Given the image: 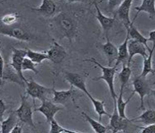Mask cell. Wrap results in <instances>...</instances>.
I'll return each instance as SVG.
<instances>
[{
  "label": "cell",
  "instance_id": "9c48e42d",
  "mask_svg": "<svg viewBox=\"0 0 155 133\" xmlns=\"http://www.w3.org/2000/svg\"><path fill=\"white\" fill-rule=\"evenodd\" d=\"M63 108L60 106H58L55 103L48 99L44 100L42 102V104L39 107H38L34 110L35 112H39L44 115L48 122H51L53 120H54V116L59 111H62Z\"/></svg>",
  "mask_w": 155,
  "mask_h": 133
},
{
  "label": "cell",
  "instance_id": "30bf717a",
  "mask_svg": "<svg viewBox=\"0 0 155 133\" xmlns=\"http://www.w3.org/2000/svg\"><path fill=\"white\" fill-rule=\"evenodd\" d=\"M64 78L68 83L74 87H77L78 89L81 90L83 92H84L87 96L90 93L88 92L87 86H86V79L81 74L71 72H65L64 73Z\"/></svg>",
  "mask_w": 155,
  "mask_h": 133
},
{
  "label": "cell",
  "instance_id": "2e32d148",
  "mask_svg": "<svg viewBox=\"0 0 155 133\" xmlns=\"http://www.w3.org/2000/svg\"><path fill=\"white\" fill-rule=\"evenodd\" d=\"M74 93V86H71L69 89L66 90V91H57V90H55L54 82V86L52 87V94H53V102L55 103V104L66 105L68 102L73 97Z\"/></svg>",
  "mask_w": 155,
  "mask_h": 133
},
{
  "label": "cell",
  "instance_id": "4dcf8cb0",
  "mask_svg": "<svg viewBox=\"0 0 155 133\" xmlns=\"http://www.w3.org/2000/svg\"><path fill=\"white\" fill-rule=\"evenodd\" d=\"M22 70H23V73H24V71H28V70H29V71L34 72L35 74H38V70L37 69L35 63H33L29 58H28L27 57H25L24 61H23V64H22Z\"/></svg>",
  "mask_w": 155,
  "mask_h": 133
},
{
  "label": "cell",
  "instance_id": "4316f807",
  "mask_svg": "<svg viewBox=\"0 0 155 133\" xmlns=\"http://www.w3.org/2000/svg\"><path fill=\"white\" fill-rule=\"evenodd\" d=\"M82 116H84L85 120L88 122L90 126H92L93 130L94 131L95 133H106V131H108V126H104L103 124L100 123V122L95 121L93 118H91L90 116H88L87 113H85L84 112H82Z\"/></svg>",
  "mask_w": 155,
  "mask_h": 133
},
{
  "label": "cell",
  "instance_id": "f35d334b",
  "mask_svg": "<svg viewBox=\"0 0 155 133\" xmlns=\"http://www.w3.org/2000/svg\"><path fill=\"white\" fill-rule=\"evenodd\" d=\"M151 94L153 96V97H154V99H155V90H152Z\"/></svg>",
  "mask_w": 155,
  "mask_h": 133
},
{
  "label": "cell",
  "instance_id": "9a60e30c",
  "mask_svg": "<svg viewBox=\"0 0 155 133\" xmlns=\"http://www.w3.org/2000/svg\"><path fill=\"white\" fill-rule=\"evenodd\" d=\"M94 4L95 9H96V12H97L96 18L98 19V21L100 23L102 28L104 30V33H105V36L107 37L109 30L114 27V24L115 23V18H109V17L105 16L104 14L102 13L100 8H99L98 3L96 2H94Z\"/></svg>",
  "mask_w": 155,
  "mask_h": 133
},
{
  "label": "cell",
  "instance_id": "d6a6232c",
  "mask_svg": "<svg viewBox=\"0 0 155 133\" xmlns=\"http://www.w3.org/2000/svg\"><path fill=\"white\" fill-rule=\"evenodd\" d=\"M122 1H117V0H111V1H108L107 2V10L108 12H113L116 7L119 6L121 4Z\"/></svg>",
  "mask_w": 155,
  "mask_h": 133
},
{
  "label": "cell",
  "instance_id": "8d00e7d4",
  "mask_svg": "<svg viewBox=\"0 0 155 133\" xmlns=\"http://www.w3.org/2000/svg\"><path fill=\"white\" fill-rule=\"evenodd\" d=\"M10 133H23V128L19 125H16L14 129L11 131Z\"/></svg>",
  "mask_w": 155,
  "mask_h": 133
},
{
  "label": "cell",
  "instance_id": "ab89813d",
  "mask_svg": "<svg viewBox=\"0 0 155 133\" xmlns=\"http://www.w3.org/2000/svg\"><path fill=\"white\" fill-rule=\"evenodd\" d=\"M2 84H3V83L0 82V88H1V86H2Z\"/></svg>",
  "mask_w": 155,
  "mask_h": 133
},
{
  "label": "cell",
  "instance_id": "ffe728a7",
  "mask_svg": "<svg viewBox=\"0 0 155 133\" xmlns=\"http://www.w3.org/2000/svg\"><path fill=\"white\" fill-rule=\"evenodd\" d=\"M127 33H128V35H129V39L134 40V41H137L138 43H141L142 44L144 45L145 47H146L147 50L148 51V53L151 52V48H150L148 45V38L145 37L144 36H143L141 33H139V31L134 26V23H132L131 26L129 27V29L127 31Z\"/></svg>",
  "mask_w": 155,
  "mask_h": 133
},
{
  "label": "cell",
  "instance_id": "83f0119b",
  "mask_svg": "<svg viewBox=\"0 0 155 133\" xmlns=\"http://www.w3.org/2000/svg\"><path fill=\"white\" fill-rule=\"evenodd\" d=\"M26 50H27L26 57L35 64H40L45 60H48V57L46 53H39V52H35L30 49Z\"/></svg>",
  "mask_w": 155,
  "mask_h": 133
},
{
  "label": "cell",
  "instance_id": "f546056e",
  "mask_svg": "<svg viewBox=\"0 0 155 133\" xmlns=\"http://www.w3.org/2000/svg\"><path fill=\"white\" fill-rule=\"evenodd\" d=\"M153 51H152L150 53H148V57L147 58L143 60V70L140 74V76L146 78V76H148L149 73H153L154 71L153 69L152 66V59H153Z\"/></svg>",
  "mask_w": 155,
  "mask_h": 133
},
{
  "label": "cell",
  "instance_id": "b9f144b4",
  "mask_svg": "<svg viewBox=\"0 0 155 133\" xmlns=\"http://www.w3.org/2000/svg\"><path fill=\"white\" fill-rule=\"evenodd\" d=\"M0 79H1V75H0Z\"/></svg>",
  "mask_w": 155,
  "mask_h": 133
},
{
  "label": "cell",
  "instance_id": "ac0fdd59",
  "mask_svg": "<svg viewBox=\"0 0 155 133\" xmlns=\"http://www.w3.org/2000/svg\"><path fill=\"white\" fill-rule=\"evenodd\" d=\"M134 9L137 11V13H136L134 20L132 21L133 23H134L136 18L141 12L147 13L150 18L155 19V1L153 0H143V1H142L140 6L135 7Z\"/></svg>",
  "mask_w": 155,
  "mask_h": 133
},
{
  "label": "cell",
  "instance_id": "603a6c76",
  "mask_svg": "<svg viewBox=\"0 0 155 133\" xmlns=\"http://www.w3.org/2000/svg\"><path fill=\"white\" fill-rule=\"evenodd\" d=\"M18 116L16 113L13 112L10 114L7 119L4 120L1 122V133H10L16 125H18Z\"/></svg>",
  "mask_w": 155,
  "mask_h": 133
},
{
  "label": "cell",
  "instance_id": "8fae6325",
  "mask_svg": "<svg viewBox=\"0 0 155 133\" xmlns=\"http://www.w3.org/2000/svg\"><path fill=\"white\" fill-rule=\"evenodd\" d=\"M46 53L48 57V60L55 64L61 63L67 57V52L64 47L61 46L54 39L53 40V44L50 47V49L47 51Z\"/></svg>",
  "mask_w": 155,
  "mask_h": 133
},
{
  "label": "cell",
  "instance_id": "3957f363",
  "mask_svg": "<svg viewBox=\"0 0 155 133\" xmlns=\"http://www.w3.org/2000/svg\"><path fill=\"white\" fill-rule=\"evenodd\" d=\"M14 112L16 113L18 120L22 122L27 124L33 128H35L33 119V109L30 102L28 101L26 96H21V104Z\"/></svg>",
  "mask_w": 155,
  "mask_h": 133
},
{
  "label": "cell",
  "instance_id": "7a4b0ae2",
  "mask_svg": "<svg viewBox=\"0 0 155 133\" xmlns=\"http://www.w3.org/2000/svg\"><path fill=\"white\" fill-rule=\"evenodd\" d=\"M85 62H90L95 64L96 66H98L100 69L102 70V76H98L94 78V81H98V80H104L105 83H107L108 88H109V92H110V95L113 101H114V106H116V103H117V94L115 92L114 90V76L118 69V65L115 64L114 66H104L101 65L100 63H98L94 58H88V59H85Z\"/></svg>",
  "mask_w": 155,
  "mask_h": 133
},
{
  "label": "cell",
  "instance_id": "836d02e7",
  "mask_svg": "<svg viewBox=\"0 0 155 133\" xmlns=\"http://www.w3.org/2000/svg\"><path fill=\"white\" fill-rule=\"evenodd\" d=\"M6 110H7L6 104L4 103V100L0 99V122H4V116Z\"/></svg>",
  "mask_w": 155,
  "mask_h": 133
},
{
  "label": "cell",
  "instance_id": "74e56055",
  "mask_svg": "<svg viewBox=\"0 0 155 133\" xmlns=\"http://www.w3.org/2000/svg\"><path fill=\"white\" fill-rule=\"evenodd\" d=\"M64 133H82V132H78V131H72V130L65 129V131H64Z\"/></svg>",
  "mask_w": 155,
  "mask_h": 133
},
{
  "label": "cell",
  "instance_id": "4fadbf2b",
  "mask_svg": "<svg viewBox=\"0 0 155 133\" xmlns=\"http://www.w3.org/2000/svg\"><path fill=\"white\" fill-rule=\"evenodd\" d=\"M128 60L127 62V65L130 66V63L133 59V57L135 55H140L143 57V59L147 58L148 57V53H147V48L145 47L143 44L141 43H138L134 40L129 39L128 40Z\"/></svg>",
  "mask_w": 155,
  "mask_h": 133
},
{
  "label": "cell",
  "instance_id": "5bb4252c",
  "mask_svg": "<svg viewBox=\"0 0 155 133\" xmlns=\"http://www.w3.org/2000/svg\"><path fill=\"white\" fill-rule=\"evenodd\" d=\"M102 52L108 60V66H112V64L118 59V47L109 40L108 37H106V43L100 45Z\"/></svg>",
  "mask_w": 155,
  "mask_h": 133
},
{
  "label": "cell",
  "instance_id": "60d3db41",
  "mask_svg": "<svg viewBox=\"0 0 155 133\" xmlns=\"http://www.w3.org/2000/svg\"><path fill=\"white\" fill-rule=\"evenodd\" d=\"M0 130H1V122H0Z\"/></svg>",
  "mask_w": 155,
  "mask_h": 133
},
{
  "label": "cell",
  "instance_id": "484cf974",
  "mask_svg": "<svg viewBox=\"0 0 155 133\" xmlns=\"http://www.w3.org/2000/svg\"><path fill=\"white\" fill-rule=\"evenodd\" d=\"M88 97L90 99V101L93 103V106L94 107V110L96 112L98 113V117H99V122L101 121L102 119V116L105 115V116H108L110 117V114H108L106 111H105V104L104 102H103V101H99V100L95 99L93 97L91 94H89L88 96Z\"/></svg>",
  "mask_w": 155,
  "mask_h": 133
},
{
  "label": "cell",
  "instance_id": "d4e9b609",
  "mask_svg": "<svg viewBox=\"0 0 155 133\" xmlns=\"http://www.w3.org/2000/svg\"><path fill=\"white\" fill-rule=\"evenodd\" d=\"M132 74V70L130 66L126 65L125 63H123V67L120 73L118 74V79L120 82V90L124 91L125 86L128 84V81L130 79Z\"/></svg>",
  "mask_w": 155,
  "mask_h": 133
},
{
  "label": "cell",
  "instance_id": "52a82bcc",
  "mask_svg": "<svg viewBox=\"0 0 155 133\" xmlns=\"http://www.w3.org/2000/svg\"><path fill=\"white\" fill-rule=\"evenodd\" d=\"M26 54H27V50L26 49H18V48L13 47L10 63L11 66L14 67V69L17 72L22 81H24L25 83H27L28 81L26 79V77L24 76V73H23L22 64H23L24 57H26Z\"/></svg>",
  "mask_w": 155,
  "mask_h": 133
},
{
  "label": "cell",
  "instance_id": "d6986e66",
  "mask_svg": "<svg viewBox=\"0 0 155 133\" xmlns=\"http://www.w3.org/2000/svg\"><path fill=\"white\" fill-rule=\"evenodd\" d=\"M2 80H3V82H4V80H8L10 82H13V83H18V85H20L23 87H24V86H26V83H24V81H22V79L19 77L17 72L10 65V63L5 64L4 70V75H3V79Z\"/></svg>",
  "mask_w": 155,
  "mask_h": 133
},
{
  "label": "cell",
  "instance_id": "7402d4cb",
  "mask_svg": "<svg viewBox=\"0 0 155 133\" xmlns=\"http://www.w3.org/2000/svg\"><path fill=\"white\" fill-rule=\"evenodd\" d=\"M128 40H129V35L127 33L126 38L124 42L122 43L120 46L118 47V59L116 61L115 64L119 65L120 63H125L126 61L128 60Z\"/></svg>",
  "mask_w": 155,
  "mask_h": 133
},
{
  "label": "cell",
  "instance_id": "1f68e13d",
  "mask_svg": "<svg viewBox=\"0 0 155 133\" xmlns=\"http://www.w3.org/2000/svg\"><path fill=\"white\" fill-rule=\"evenodd\" d=\"M64 131H65V128L62 127L55 120H53L50 122V131H49V133H64Z\"/></svg>",
  "mask_w": 155,
  "mask_h": 133
},
{
  "label": "cell",
  "instance_id": "f1b7e54d",
  "mask_svg": "<svg viewBox=\"0 0 155 133\" xmlns=\"http://www.w3.org/2000/svg\"><path fill=\"white\" fill-rule=\"evenodd\" d=\"M19 20V15L17 13H8L1 17L0 23L5 26H14Z\"/></svg>",
  "mask_w": 155,
  "mask_h": 133
},
{
  "label": "cell",
  "instance_id": "8992f818",
  "mask_svg": "<svg viewBox=\"0 0 155 133\" xmlns=\"http://www.w3.org/2000/svg\"><path fill=\"white\" fill-rule=\"evenodd\" d=\"M133 86L134 88V92L138 93L140 96V109L144 110V97L151 94V88L146 79L140 75L134 76L133 80Z\"/></svg>",
  "mask_w": 155,
  "mask_h": 133
},
{
  "label": "cell",
  "instance_id": "44dd1931",
  "mask_svg": "<svg viewBox=\"0 0 155 133\" xmlns=\"http://www.w3.org/2000/svg\"><path fill=\"white\" fill-rule=\"evenodd\" d=\"M123 94H124V91H121V90H120L119 95H118V97H117V103H116V105H117V111H118V113L119 116H121V117H123V118L127 119L128 117L126 116L125 109H126V106L128 105V103L129 102L130 100L134 97L135 92L133 91L132 94L128 96V98L126 100V101H124V98H123Z\"/></svg>",
  "mask_w": 155,
  "mask_h": 133
},
{
  "label": "cell",
  "instance_id": "6da1fadb",
  "mask_svg": "<svg viewBox=\"0 0 155 133\" xmlns=\"http://www.w3.org/2000/svg\"><path fill=\"white\" fill-rule=\"evenodd\" d=\"M49 27L59 39L66 37L71 43L77 37V20L69 13L61 12L56 14L50 19Z\"/></svg>",
  "mask_w": 155,
  "mask_h": 133
},
{
  "label": "cell",
  "instance_id": "7c38bea8",
  "mask_svg": "<svg viewBox=\"0 0 155 133\" xmlns=\"http://www.w3.org/2000/svg\"><path fill=\"white\" fill-rule=\"evenodd\" d=\"M132 3H133L132 0L122 1L121 4L118 6L117 11H116L118 18L124 23L127 31L129 29V27L131 26V24L133 23V22L130 21V17H129Z\"/></svg>",
  "mask_w": 155,
  "mask_h": 133
},
{
  "label": "cell",
  "instance_id": "cb8c5ba5",
  "mask_svg": "<svg viewBox=\"0 0 155 133\" xmlns=\"http://www.w3.org/2000/svg\"><path fill=\"white\" fill-rule=\"evenodd\" d=\"M131 122H140L147 126L153 125L155 124V111L153 109L147 110L139 116L131 120Z\"/></svg>",
  "mask_w": 155,
  "mask_h": 133
},
{
  "label": "cell",
  "instance_id": "ba28073f",
  "mask_svg": "<svg viewBox=\"0 0 155 133\" xmlns=\"http://www.w3.org/2000/svg\"><path fill=\"white\" fill-rule=\"evenodd\" d=\"M110 122H109V126H108V130H111L112 133H117L118 131H126L128 128V123L131 121L127 118H123L118 115V111H117V106H114V113L110 116Z\"/></svg>",
  "mask_w": 155,
  "mask_h": 133
},
{
  "label": "cell",
  "instance_id": "277c9868",
  "mask_svg": "<svg viewBox=\"0 0 155 133\" xmlns=\"http://www.w3.org/2000/svg\"><path fill=\"white\" fill-rule=\"evenodd\" d=\"M51 92L52 88L42 86L34 80L31 79V81H28L26 83V93L34 100L38 99L43 102L44 100L48 99L47 96Z\"/></svg>",
  "mask_w": 155,
  "mask_h": 133
},
{
  "label": "cell",
  "instance_id": "5b68a950",
  "mask_svg": "<svg viewBox=\"0 0 155 133\" xmlns=\"http://www.w3.org/2000/svg\"><path fill=\"white\" fill-rule=\"evenodd\" d=\"M0 34L24 42H29L32 39V36L30 34L20 27H16L15 25L5 26L1 23H0Z\"/></svg>",
  "mask_w": 155,
  "mask_h": 133
},
{
  "label": "cell",
  "instance_id": "e0dca14e",
  "mask_svg": "<svg viewBox=\"0 0 155 133\" xmlns=\"http://www.w3.org/2000/svg\"><path fill=\"white\" fill-rule=\"evenodd\" d=\"M38 13H40L43 16L47 18H53L55 16V13L57 11V5L52 0H43L40 6L38 8H31Z\"/></svg>",
  "mask_w": 155,
  "mask_h": 133
},
{
  "label": "cell",
  "instance_id": "d590c367",
  "mask_svg": "<svg viewBox=\"0 0 155 133\" xmlns=\"http://www.w3.org/2000/svg\"><path fill=\"white\" fill-rule=\"evenodd\" d=\"M148 42H151L152 44H153V47H152V51L154 52L155 50V30H153L151 32H149V37H148Z\"/></svg>",
  "mask_w": 155,
  "mask_h": 133
},
{
  "label": "cell",
  "instance_id": "e575fe53",
  "mask_svg": "<svg viewBox=\"0 0 155 133\" xmlns=\"http://www.w3.org/2000/svg\"><path fill=\"white\" fill-rule=\"evenodd\" d=\"M141 128L142 131L140 133H155V124L153 125H149V126H145V127H139Z\"/></svg>",
  "mask_w": 155,
  "mask_h": 133
},
{
  "label": "cell",
  "instance_id": "7bdbcfd3",
  "mask_svg": "<svg viewBox=\"0 0 155 133\" xmlns=\"http://www.w3.org/2000/svg\"><path fill=\"white\" fill-rule=\"evenodd\" d=\"M153 84H155V83H153Z\"/></svg>",
  "mask_w": 155,
  "mask_h": 133
}]
</instances>
